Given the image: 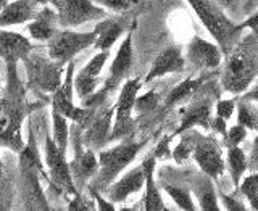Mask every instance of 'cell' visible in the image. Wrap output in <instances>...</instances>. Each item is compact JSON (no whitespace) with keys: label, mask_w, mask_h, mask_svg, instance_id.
<instances>
[{"label":"cell","mask_w":258,"mask_h":211,"mask_svg":"<svg viewBox=\"0 0 258 211\" xmlns=\"http://www.w3.org/2000/svg\"><path fill=\"white\" fill-rule=\"evenodd\" d=\"M36 105L26 100V87L18 76V64H7V87L0 95V147L18 153L23 145V121Z\"/></svg>","instance_id":"1"},{"label":"cell","mask_w":258,"mask_h":211,"mask_svg":"<svg viewBox=\"0 0 258 211\" xmlns=\"http://www.w3.org/2000/svg\"><path fill=\"white\" fill-rule=\"evenodd\" d=\"M224 68L221 75V86L224 92L242 94L253 84L258 73V42L256 34L240 37L232 50L224 55Z\"/></svg>","instance_id":"2"},{"label":"cell","mask_w":258,"mask_h":211,"mask_svg":"<svg viewBox=\"0 0 258 211\" xmlns=\"http://www.w3.org/2000/svg\"><path fill=\"white\" fill-rule=\"evenodd\" d=\"M149 142V139L144 140H133L126 137V139H121L118 145L107 150H102L97 161H99V168H97V173L94 177L89 181V190H97V192H105V189L116 179V177L124 171L129 163H133L134 158L137 157L145 144Z\"/></svg>","instance_id":"3"},{"label":"cell","mask_w":258,"mask_h":211,"mask_svg":"<svg viewBox=\"0 0 258 211\" xmlns=\"http://www.w3.org/2000/svg\"><path fill=\"white\" fill-rule=\"evenodd\" d=\"M187 4L202 21L205 29L213 36L223 55L232 50L242 37V24H236L215 0H187Z\"/></svg>","instance_id":"4"},{"label":"cell","mask_w":258,"mask_h":211,"mask_svg":"<svg viewBox=\"0 0 258 211\" xmlns=\"http://www.w3.org/2000/svg\"><path fill=\"white\" fill-rule=\"evenodd\" d=\"M26 69L28 87L37 94H53L63 81L64 66L52 60L50 56L36 53L32 50L23 60Z\"/></svg>","instance_id":"5"},{"label":"cell","mask_w":258,"mask_h":211,"mask_svg":"<svg viewBox=\"0 0 258 211\" xmlns=\"http://www.w3.org/2000/svg\"><path fill=\"white\" fill-rule=\"evenodd\" d=\"M44 158H45V168L48 176V184L50 189H53L58 195H75L79 190L76 189L73 177L70 173V166L67 161V153H63L52 140V135H45V145H44Z\"/></svg>","instance_id":"6"},{"label":"cell","mask_w":258,"mask_h":211,"mask_svg":"<svg viewBox=\"0 0 258 211\" xmlns=\"http://www.w3.org/2000/svg\"><path fill=\"white\" fill-rule=\"evenodd\" d=\"M141 79L134 78L129 79L121 86V91L118 95V102L113 107V123H111V132H110V142L111 140H121L131 135L134 129V100L141 91Z\"/></svg>","instance_id":"7"},{"label":"cell","mask_w":258,"mask_h":211,"mask_svg":"<svg viewBox=\"0 0 258 211\" xmlns=\"http://www.w3.org/2000/svg\"><path fill=\"white\" fill-rule=\"evenodd\" d=\"M95 29L91 32H78L73 29H58L50 40H47V55L60 64L70 63L78 53L92 47Z\"/></svg>","instance_id":"8"},{"label":"cell","mask_w":258,"mask_h":211,"mask_svg":"<svg viewBox=\"0 0 258 211\" xmlns=\"http://www.w3.org/2000/svg\"><path fill=\"white\" fill-rule=\"evenodd\" d=\"M52 5L63 29L79 28L89 21L107 18V12L94 0H52Z\"/></svg>","instance_id":"9"},{"label":"cell","mask_w":258,"mask_h":211,"mask_svg":"<svg viewBox=\"0 0 258 211\" xmlns=\"http://www.w3.org/2000/svg\"><path fill=\"white\" fill-rule=\"evenodd\" d=\"M70 137L73 139L75 157L68 163V166L73 182H75L76 189L79 190L94 177V174L97 173V168H99V161H97L95 152L83 144V129L76 123H73V127L70 129Z\"/></svg>","instance_id":"10"},{"label":"cell","mask_w":258,"mask_h":211,"mask_svg":"<svg viewBox=\"0 0 258 211\" xmlns=\"http://www.w3.org/2000/svg\"><path fill=\"white\" fill-rule=\"evenodd\" d=\"M192 157L199 165L200 171L212 179L221 177L226 169V161L223 158V150L220 144L212 135H200L196 132L194 135Z\"/></svg>","instance_id":"11"},{"label":"cell","mask_w":258,"mask_h":211,"mask_svg":"<svg viewBox=\"0 0 258 211\" xmlns=\"http://www.w3.org/2000/svg\"><path fill=\"white\" fill-rule=\"evenodd\" d=\"M221 48L213 42L194 36L185 48V61H189L196 69H215L223 63Z\"/></svg>","instance_id":"12"},{"label":"cell","mask_w":258,"mask_h":211,"mask_svg":"<svg viewBox=\"0 0 258 211\" xmlns=\"http://www.w3.org/2000/svg\"><path fill=\"white\" fill-rule=\"evenodd\" d=\"M113 108H97L94 116L83 129V144L92 150H100L110 142Z\"/></svg>","instance_id":"13"},{"label":"cell","mask_w":258,"mask_h":211,"mask_svg":"<svg viewBox=\"0 0 258 211\" xmlns=\"http://www.w3.org/2000/svg\"><path fill=\"white\" fill-rule=\"evenodd\" d=\"M40 177L45 176L37 169H20V192L26 209H50L40 185Z\"/></svg>","instance_id":"14"},{"label":"cell","mask_w":258,"mask_h":211,"mask_svg":"<svg viewBox=\"0 0 258 211\" xmlns=\"http://www.w3.org/2000/svg\"><path fill=\"white\" fill-rule=\"evenodd\" d=\"M34 50L32 42L20 32L0 28V58L7 64H18Z\"/></svg>","instance_id":"15"},{"label":"cell","mask_w":258,"mask_h":211,"mask_svg":"<svg viewBox=\"0 0 258 211\" xmlns=\"http://www.w3.org/2000/svg\"><path fill=\"white\" fill-rule=\"evenodd\" d=\"M110 56V50H99L94 55V58L89 61L86 66L79 71V75L75 78V92L79 95V99H84L86 95L95 92L100 83V73Z\"/></svg>","instance_id":"16"},{"label":"cell","mask_w":258,"mask_h":211,"mask_svg":"<svg viewBox=\"0 0 258 211\" xmlns=\"http://www.w3.org/2000/svg\"><path fill=\"white\" fill-rule=\"evenodd\" d=\"M212 113H213V105L210 99H200L189 103L187 107H184L179 115H181V124L176 129L173 135L182 134L189 129H194L196 126H200L204 129H210V121H212Z\"/></svg>","instance_id":"17"},{"label":"cell","mask_w":258,"mask_h":211,"mask_svg":"<svg viewBox=\"0 0 258 211\" xmlns=\"http://www.w3.org/2000/svg\"><path fill=\"white\" fill-rule=\"evenodd\" d=\"M144 187V168L142 163L139 166L133 168L131 171L126 173L124 176H121L119 179L113 181L107 189H105V193H107L108 200L111 203H121L124 201L129 195L139 192Z\"/></svg>","instance_id":"18"},{"label":"cell","mask_w":258,"mask_h":211,"mask_svg":"<svg viewBox=\"0 0 258 211\" xmlns=\"http://www.w3.org/2000/svg\"><path fill=\"white\" fill-rule=\"evenodd\" d=\"M184 66H185V60L181 48L176 45L166 47L153 60L147 76H145V83H152L153 79L163 78L166 75H171V73H181Z\"/></svg>","instance_id":"19"},{"label":"cell","mask_w":258,"mask_h":211,"mask_svg":"<svg viewBox=\"0 0 258 211\" xmlns=\"http://www.w3.org/2000/svg\"><path fill=\"white\" fill-rule=\"evenodd\" d=\"M155 165L157 158L155 157H147L142 161L144 168V209L145 211H165L166 206L161 198L160 187L155 181Z\"/></svg>","instance_id":"20"},{"label":"cell","mask_w":258,"mask_h":211,"mask_svg":"<svg viewBox=\"0 0 258 211\" xmlns=\"http://www.w3.org/2000/svg\"><path fill=\"white\" fill-rule=\"evenodd\" d=\"M58 16L53 8L44 7L42 10H39L34 18L28 23V31L31 39L37 40V42H47L53 37V34L58 31Z\"/></svg>","instance_id":"21"},{"label":"cell","mask_w":258,"mask_h":211,"mask_svg":"<svg viewBox=\"0 0 258 211\" xmlns=\"http://www.w3.org/2000/svg\"><path fill=\"white\" fill-rule=\"evenodd\" d=\"M37 5L31 0H13L8 2L0 12V28H10L24 24L34 18L37 13Z\"/></svg>","instance_id":"22"},{"label":"cell","mask_w":258,"mask_h":211,"mask_svg":"<svg viewBox=\"0 0 258 211\" xmlns=\"http://www.w3.org/2000/svg\"><path fill=\"white\" fill-rule=\"evenodd\" d=\"M213 179L208 177L207 174H199L192 179V190L196 193L197 201L200 205V209L204 211H218V198H216V192L213 187Z\"/></svg>","instance_id":"23"},{"label":"cell","mask_w":258,"mask_h":211,"mask_svg":"<svg viewBox=\"0 0 258 211\" xmlns=\"http://www.w3.org/2000/svg\"><path fill=\"white\" fill-rule=\"evenodd\" d=\"M94 29H95V40L92 47L97 48V50H110L113 44L123 34L124 26L121 24V21L107 20V21H100Z\"/></svg>","instance_id":"24"},{"label":"cell","mask_w":258,"mask_h":211,"mask_svg":"<svg viewBox=\"0 0 258 211\" xmlns=\"http://www.w3.org/2000/svg\"><path fill=\"white\" fill-rule=\"evenodd\" d=\"M204 81H205V78H187L185 81H182L181 84H177L173 91L166 95V100H165L163 107L171 108V107H174V105L190 99V97L200 89V86L204 84Z\"/></svg>","instance_id":"25"},{"label":"cell","mask_w":258,"mask_h":211,"mask_svg":"<svg viewBox=\"0 0 258 211\" xmlns=\"http://www.w3.org/2000/svg\"><path fill=\"white\" fill-rule=\"evenodd\" d=\"M226 165L229 168V173L232 177L234 187L237 189L240 179L244 177L245 171L248 169V158L245 152L240 149V145H234V147H228V155H226Z\"/></svg>","instance_id":"26"},{"label":"cell","mask_w":258,"mask_h":211,"mask_svg":"<svg viewBox=\"0 0 258 211\" xmlns=\"http://www.w3.org/2000/svg\"><path fill=\"white\" fill-rule=\"evenodd\" d=\"M52 124H53V135L52 140L63 153H67L68 144H70V124L68 118L60 115L58 111L52 110Z\"/></svg>","instance_id":"27"},{"label":"cell","mask_w":258,"mask_h":211,"mask_svg":"<svg viewBox=\"0 0 258 211\" xmlns=\"http://www.w3.org/2000/svg\"><path fill=\"white\" fill-rule=\"evenodd\" d=\"M237 110V124L244 126L247 131H256L258 127V113L252 100H236Z\"/></svg>","instance_id":"28"},{"label":"cell","mask_w":258,"mask_h":211,"mask_svg":"<svg viewBox=\"0 0 258 211\" xmlns=\"http://www.w3.org/2000/svg\"><path fill=\"white\" fill-rule=\"evenodd\" d=\"M161 189H163L169 197L173 198V201L176 203L177 208L185 209V211H194L196 209V205H194L192 195L187 189L177 187V185L168 184V182H161Z\"/></svg>","instance_id":"29"},{"label":"cell","mask_w":258,"mask_h":211,"mask_svg":"<svg viewBox=\"0 0 258 211\" xmlns=\"http://www.w3.org/2000/svg\"><path fill=\"white\" fill-rule=\"evenodd\" d=\"M237 189L242 195L248 200L252 209H258V176L256 173H252L250 176H245L244 179H240Z\"/></svg>","instance_id":"30"},{"label":"cell","mask_w":258,"mask_h":211,"mask_svg":"<svg viewBox=\"0 0 258 211\" xmlns=\"http://www.w3.org/2000/svg\"><path fill=\"white\" fill-rule=\"evenodd\" d=\"M189 135H185L181 139V142L176 145L174 150L171 152V158L177 165L185 163L192 157V147H194V135H196V127L189 129Z\"/></svg>","instance_id":"31"},{"label":"cell","mask_w":258,"mask_h":211,"mask_svg":"<svg viewBox=\"0 0 258 211\" xmlns=\"http://www.w3.org/2000/svg\"><path fill=\"white\" fill-rule=\"evenodd\" d=\"M158 103H160V95L155 91H149L147 94H144L141 97L137 94L136 100H134V111H137L139 116L149 115V113L155 111Z\"/></svg>","instance_id":"32"},{"label":"cell","mask_w":258,"mask_h":211,"mask_svg":"<svg viewBox=\"0 0 258 211\" xmlns=\"http://www.w3.org/2000/svg\"><path fill=\"white\" fill-rule=\"evenodd\" d=\"M94 2L115 13H127L142 7L145 4V0H94Z\"/></svg>","instance_id":"33"},{"label":"cell","mask_w":258,"mask_h":211,"mask_svg":"<svg viewBox=\"0 0 258 211\" xmlns=\"http://www.w3.org/2000/svg\"><path fill=\"white\" fill-rule=\"evenodd\" d=\"M15 198V187L13 181L7 177L4 173H0V211L10 209Z\"/></svg>","instance_id":"34"},{"label":"cell","mask_w":258,"mask_h":211,"mask_svg":"<svg viewBox=\"0 0 258 211\" xmlns=\"http://www.w3.org/2000/svg\"><path fill=\"white\" fill-rule=\"evenodd\" d=\"M245 137H247V129L240 124H236L232 127H228V131H226V135L223 139L228 147H234V145H240L244 142Z\"/></svg>","instance_id":"35"},{"label":"cell","mask_w":258,"mask_h":211,"mask_svg":"<svg viewBox=\"0 0 258 211\" xmlns=\"http://www.w3.org/2000/svg\"><path fill=\"white\" fill-rule=\"evenodd\" d=\"M70 211H89V209H95V201L92 198H86L81 193H75L68 203Z\"/></svg>","instance_id":"36"},{"label":"cell","mask_w":258,"mask_h":211,"mask_svg":"<svg viewBox=\"0 0 258 211\" xmlns=\"http://www.w3.org/2000/svg\"><path fill=\"white\" fill-rule=\"evenodd\" d=\"M234 110H236V99H226L216 103V116L223 118L224 121H229L232 118Z\"/></svg>","instance_id":"37"},{"label":"cell","mask_w":258,"mask_h":211,"mask_svg":"<svg viewBox=\"0 0 258 211\" xmlns=\"http://www.w3.org/2000/svg\"><path fill=\"white\" fill-rule=\"evenodd\" d=\"M89 193H91V197L94 198L95 201V209H100V211H113L116 209V205L111 203L110 200H105L102 197V192H97V190H89Z\"/></svg>","instance_id":"38"},{"label":"cell","mask_w":258,"mask_h":211,"mask_svg":"<svg viewBox=\"0 0 258 211\" xmlns=\"http://www.w3.org/2000/svg\"><path fill=\"white\" fill-rule=\"evenodd\" d=\"M173 135H165L157 145L155 152H153V157L155 158H169L171 157V152H169V142H171Z\"/></svg>","instance_id":"39"},{"label":"cell","mask_w":258,"mask_h":211,"mask_svg":"<svg viewBox=\"0 0 258 211\" xmlns=\"http://www.w3.org/2000/svg\"><path fill=\"white\" fill-rule=\"evenodd\" d=\"M220 197L223 200V205L226 209H229V211H244L245 209V206L242 205L237 198H234L232 195H226V193L220 192Z\"/></svg>","instance_id":"40"},{"label":"cell","mask_w":258,"mask_h":211,"mask_svg":"<svg viewBox=\"0 0 258 211\" xmlns=\"http://www.w3.org/2000/svg\"><path fill=\"white\" fill-rule=\"evenodd\" d=\"M210 129H212L215 134H220L221 137H224L226 131H228V121H224L220 116H215L210 121Z\"/></svg>","instance_id":"41"},{"label":"cell","mask_w":258,"mask_h":211,"mask_svg":"<svg viewBox=\"0 0 258 211\" xmlns=\"http://www.w3.org/2000/svg\"><path fill=\"white\" fill-rule=\"evenodd\" d=\"M256 20H258V15L253 13L245 23H240V24H242V28H250V32H253V34H256Z\"/></svg>","instance_id":"42"},{"label":"cell","mask_w":258,"mask_h":211,"mask_svg":"<svg viewBox=\"0 0 258 211\" xmlns=\"http://www.w3.org/2000/svg\"><path fill=\"white\" fill-rule=\"evenodd\" d=\"M32 4H36V5H45L48 2H52V0H31Z\"/></svg>","instance_id":"43"},{"label":"cell","mask_w":258,"mask_h":211,"mask_svg":"<svg viewBox=\"0 0 258 211\" xmlns=\"http://www.w3.org/2000/svg\"><path fill=\"white\" fill-rule=\"evenodd\" d=\"M8 2H10V0H0V12H2V8H4Z\"/></svg>","instance_id":"44"},{"label":"cell","mask_w":258,"mask_h":211,"mask_svg":"<svg viewBox=\"0 0 258 211\" xmlns=\"http://www.w3.org/2000/svg\"><path fill=\"white\" fill-rule=\"evenodd\" d=\"M0 173H4V163H2V158H0Z\"/></svg>","instance_id":"45"},{"label":"cell","mask_w":258,"mask_h":211,"mask_svg":"<svg viewBox=\"0 0 258 211\" xmlns=\"http://www.w3.org/2000/svg\"><path fill=\"white\" fill-rule=\"evenodd\" d=\"M0 95H2V94H0Z\"/></svg>","instance_id":"46"}]
</instances>
